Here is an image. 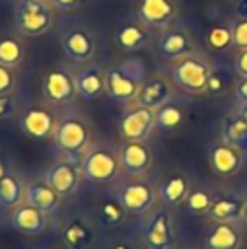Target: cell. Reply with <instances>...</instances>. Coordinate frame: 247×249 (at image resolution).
<instances>
[{
    "label": "cell",
    "instance_id": "obj_1",
    "mask_svg": "<svg viewBox=\"0 0 247 249\" xmlns=\"http://www.w3.org/2000/svg\"><path fill=\"white\" fill-rule=\"evenodd\" d=\"M53 140L54 146L64 156H68V160L80 161L89 146V128L78 117H64L56 123Z\"/></svg>",
    "mask_w": 247,
    "mask_h": 249
},
{
    "label": "cell",
    "instance_id": "obj_2",
    "mask_svg": "<svg viewBox=\"0 0 247 249\" xmlns=\"http://www.w3.org/2000/svg\"><path fill=\"white\" fill-rule=\"evenodd\" d=\"M171 76L173 82L187 93H204L212 76V68L202 56L187 54L177 58V62L171 66Z\"/></svg>",
    "mask_w": 247,
    "mask_h": 249
},
{
    "label": "cell",
    "instance_id": "obj_3",
    "mask_svg": "<svg viewBox=\"0 0 247 249\" xmlns=\"http://www.w3.org/2000/svg\"><path fill=\"white\" fill-rule=\"evenodd\" d=\"M53 12L41 0H19L14 8V23L21 35H45L53 27Z\"/></svg>",
    "mask_w": 247,
    "mask_h": 249
},
{
    "label": "cell",
    "instance_id": "obj_4",
    "mask_svg": "<svg viewBox=\"0 0 247 249\" xmlns=\"http://www.w3.org/2000/svg\"><path fill=\"white\" fill-rule=\"evenodd\" d=\"M140 78L142 70L138 66L123 64V66H111L105 72V93L115 103H126L136 99L140 89Z\"/></svg>",
    "mask_w": 247,
    "mask_h": 249
},
{
    "label": "cell",
    "instance_id": "obj_5",
    "mask_svg": "<svg viewBox=\"0 0 247 249\" xmlns=\"http://www.w3.org/2000/svg\"><path fill=\"white\" fill-rule=\"evenodd\" d=\"M82 177L89 183H107L117 177L121 161L119 156L103 146H95L82 158Z\"/></svg>",
    "mask_w": 247,
    "mask_h": 249
},
{
    "label": "cell",
    "instance_id": "obj_6",
    "mask_svg": "<svg viewBox=\"0 0 247 249\" xmlns=\"http://www.w3.org/2000/svg\"><path fill=\"white\" fill-rule=\"evenodd\" d=\"M43 97L51 103V105H68L74 101V97L78 95L76 89V80L70 72H66L64 68H53L47 72V76L43 78Z\"/></svg>",
    "mask_w": 247,
    "mask_h": 249
},
{
    "label": "cell",
    "instance_id": "obj_7",
    "mask_svg": "<svg viewBox=\"0 0 247 249\" xmlns=\"http://www.w3.org/2000/svg\"><path fill=\"white\" fill-rule=\"evenodd\" d=\"M156 128V113L148 107H134L121 119V136L128 142H142Z\"/></svg>",
    "mask_w": 247,
    "mask_h": 249
},
{
    "label": "cell",
    "instance_id": "obj_8",
    "mask_svg": "<svg viewBox=\"0 0 247 249\" xmlns=\"http://www.w3.org/2000/svg\"><path fill=\"white\" fill-rule=\"evenodd\" d=\"M117 198L128 214H146L156 200V193L150 183L128 181L117 191Z\"/></svg>",
    "mask_w": 247,
    "mask_h": 249
},
{
    "label": "cell",
    "instance_id": "obj_9",
    "mask_svg": "<svg viewBox=\"0 0 247 249\" xmlns=\"http://www.w3.org/2000/svg\"><path fill=\"white\" fill-rule=\"evenodd\" d=\"M144 241L150 249H171L175 243V231L171 216L165 210L154 212L144 224Z\"/></svg>",
    "mask_w": 247,
    "mask_h": 249
},
{
    "label": "cell",
    "instance_id": "obj_10",
    "mask_svg": "<svg viewBox=\"0 0 247 249\" xmlns=\"http://www.w3.org/2000/svg\"><path fill=\"white\" fill-rule=\"evenodd\" d=\"M19 128L25 136L33 140H47L54 134L56 119L51 111L41 107H27L19 115Z\"/></svg>",
    "mask_w": 247,
    "mask_h": 249
},
{
    "label": "cell",
    "instance_id": "obj_11",
    "mask_svg": "<svg viewBox=\"0 0 247 249\" xmlns=\"http://www.w3.org/2000/svg\"><path fill=\"white\" fill-rule=\"evenodd\" d=\"M80 177H82V167L78 165V161H74V160H62V161L54 163L49 169L45 181L60 196H70L78 189Z\"/></svg>",
    "mask_w": 247,
    "mask_h": 249
},
{
    "label": "cell",
    "instance_id": "obj_12",
    "mask_svg": "<svg viewBox=\"0 0 247 249\" xmlns=\"http://www.w3.org/2000/svg\"><path fill=\"white\" fill-rule=\"evenodd\" d=\"M243 152L233 148L228 142H218L208 150V163L210 169L220 177L235 175L243 165Z\"/></svg>",
    "mask_w": 247,
    "mask_h": 249
},
{
    "label": "cell",
    "instance_id": "obj_13",
    "mask_svg": "<svg viewBox=\"0 0 247 249\" xmlns=\"http://www.w3.org/2000/svg\"><path fill=\"white\" fill-rule=\"evenodd\" d=\"M177 16V4L173 0H140L138 21L152 29H163Z\"/></svg>",
    "mask_w": 247,
    "mask_h": 249
},
{
    "label": "cell",
    "instance_id": "obj_14",
    "mask_svg": "<svg viewBox=\"0 0 247 249\" xmlns=\"http://www.w3.org/2000/svg\"><path fill=\"white\" fill-rule=\"evenodd\" d=\"M60 47H62V53L74 62H88L95 53L93 37L89 35V31L82 27H74L66 31L60 39Z\"/></svg>",
    "mask_w": 247,
    "mask_h": 249
},
{
    "label": "cell",
    "instance_id": "obj_15",
    "mask_svg": "<svg viewBox=\"0 0 247 249\" xmlns=\"http://www.w3.org/2000/svg\"><path fill=\"white\" fill-rule=\"evenodd\" d=\"M119 161L126 175L146 173L152 165V152L144 142H124L119 150Z\"/></svg>",
    "mask_w": 247,
    "mask_h": 249
},
{
    "label": "cell",
    "instance_id": "obj_16",
    "mask_svg": "<svg viewBox=\"0 0 247 249\" xmlns=\"http://www.w3.org/2000/svg\"><path fill=\"white\" fill-rule=\"evenodd\" d=\"M10 222L16 231L25 233V235H41L47 230V214L43 210L31 206L29 202L16 206Z\"/></svg>",
    "mask_w": 247,
    "mask_h": 249
},
{
    "label": "cell",
    "instance_id": "obj_17",
    "mask_svg": "<svg viewBox=\"0 0 247 249\" xmlns=\"http://www.w3.org/2000/svg\"><path fill=\"white\" fill-rule=\"evenodd\" d=\"M173 89L171 86L167 84L165 78L161 76H152V78H146L142 84H140V89H138V103L142 107H148L152 111H158L159 107H163L169 97H171Z\"/></svg>",
    "mask_w": 247,
    "mask_h": 249
},
{
    "label": "cell",
    "instance_id": "obj_18",
    "mask_svg": "<svg viewBox=\"0 0 247 249\" xmlns=\"http://www.w3.org/2000/svg\"><path fill=\"white\" fill-rule=\"evenodd\" d=\"M158 53L165 58H181L191 54L193 41L185 29H167L158 37Z\"/></svg>",
    "mask_w": 247,
    "mask_h": 249
},
{
    "label": "cell",
    "instance_id": "obj_19",
    "mask_svg": "<svg viewBox=\"0 0 247 249\" xmlns=\"http://www.w3.org/2000/svg\"><path fill=\"white\" fill-rule=\"evenodd\" d=\"M93 228L84 218H72L62 226L60 239L66 245V249H89L93 243Z\"/></svg>",
    "mask_w": 247,
    "mask_h": 249
},
{
    "label": "cell",
    "instance_id": "obj_20",
    "mask_svg": "<svg viewBox=\"0 0 247 249\" xmlns=\"http://www.w3.org/2000/svg\"><path fill=\"white\" fill-rule=\"evenodd\" d=\"M74 80H76L78 95L84 101H93L99 95H103V91H105V74H101V70L93 64L84 66L74 76Z\"/></svg>",
    "mask_w": 247,
    "mask_h": 249
},
{
    "label": "cell",
    "instance_id": "obj_21",
    "mask_svg": "<svg viewBox=\"0 0 247 249\" xmlns=\"http://www.w3.org/2000/svg\"><path fill=\"white\" fill-rule=\"evenodd\" d=\"M243 206H245V198H241L237 195H231V193H226V195H220L212 200V206H210L208 214L214 222L235 224L243 216Z\"/></svg>",
    "mask_w": 247,
    "mask_h": 249
},
{
    "label": "cell",
    "instance_id": "obj_22",
    "mask_svg": "<svg viewBox=\"0 0 247 249\" xmlns=\"http://www.w3.org/2000/svg\"><path fill=\"white\" fill-rule=\"evenodd\" d=\"M25 202L31 206L43 210L45 214H51L60 204V195L47 183V181H31L25 187Z\"/></svg>",
    "mask_w": 247,
    "mask_h": 249
},
{
    "label": "cell",
    "instance_id": "obj_23",
    "mask_svg": "<svg viewBox=\"0 0 247 249\" xmlns=\"http://www.w3.org/2000/svg\"><path fill=\"white\" fill-rule=\"evenodd\" d=\"M204 247L206 249H239L241 231L235 228V224L216 222L204 237Z\"/></svg>",
    "mask_w": 247,
    "mask_h": 249
},
{
    "label": "cell",
    "instance_id": "obj_24",
    "mask_svg": "<svg viewBox=\"0 0 247 249\" xmlns=\"http://www.w3.org/2000/svg\"><path fill=\"white\" fill-rule=\"evenodd\" d=\"M148 39H150V33L144 23H124L113 35L115 45L124 53H134L142 49L148 43Z\"/></svg>",
    "mask_w": 247,
    "mask_h": 249
},
{
    "label": "cell",
    "instance_id": "obj_25",
    "mask_svg": "<svg viewBox=\"0 0 247 249\" xmlns=\"http://www.w3.org/2000/svg\"><path fill=\"white\" fill-rule=\"evenodd\" d=\"M189 193H191L189 179L185 175H181V173H173V175H169L161 183L158 195H159V200L165 206H177V204H181V202L187 200Z\"/></svg>",
    "mask_w": 247,
    "mask_h": 249
},
{
    "label": "cell",
    "instance_id": "obj_26",
    "mask_svg": "<svg viewBox=\"0 0 247 249\" xmlns=\"http://www.w3.org/2000/svg\"><path fill=\"white\" fill-rule=\"evenodd\" d=\"M222 136H224V142L231 144L239 152H247V121L239 113L229 115L224 121Z\"/></svg>",
    "mask_w": 247,
    "mask_h": 249
},
{
    "label": "cell",
    "instance_id": "obj_27",
    "mask_svg": "<svg viewBox=\"0 0 247 249\" xmlns=\"http://www.w3.org/2000/svg\"><path fill=\"white\" fill-rule=\"evenodd\" d=\"M25 198V187L19 177L14 173H6L0 179V206L2 208H16Z\"/></svg>",
    "mask_w": 247,
    "mask_h": 249
},
{
    "label": "cell",
    "instance_id": "obj_28",
    "mask_svg": "<svg viewBox=\"0 0 247 249\" xmlns=\"http://www.w3.org/2000/svg\"><path fill=\"white\" fill-rule=\"evenodd\" d=\"M126 210L124 206L119 202V198H107L99 204V222L103 228H117L124 222L126 218Z\"/></svg>",
    "mask_w": 247,
    "mask_h": 249
},
{
    "label": "cell",
    "instance_id": "obj_29",
    "mask_svg": "<svg viewBox=\"0 0 247 249\" xmlns=\"http://www.w3.org/2000/svg\"><path fill=\"white\" fill-rule=\"evenodd\" d=\"M23 45L19 43V39L12 37V35H4L0 37V64L14 68L23 60Z\"/></svg>",
    "mask_w": 247,
    "mask_h": 249
},
{
    "label": "cell",
    "instance_id": "obj_30",
    "mask_svg": "<svg viewBox=\"0 0 247 249\" xmlns=\"http://www.w3.org/2000/svg\"><path fill=\"white\" fill-rule=\"evenodd\" d=\"M181 121H183V113H181V109L177 105L165 103L163 107H159L156 111V128L158 130H163V132L165 130H173V128H177L181 124Z\"/></svg>",
    "mask_w": 247,
    "mask_h": 249
},
{
    "label": "cell",
    "instance_id": "obj_31",
    "mask_svg": "<svg viewBox=\"0 0 247 249\" xmlns=\"http://www.w3.org/2000/svg\"><path fill=\"white\" fill-rule=\"evenodd\" d=\"M206 43L210 49L214 51H226L229 45H233V33L231 27H228L226 23H218L212 25L206 33Z\"/></svg>",
    "mask_w": 247,
    "mask_h": 249
},
{
    "label": "cell",
    "instance_id": "obj_32",
    "mask_svg": "<svg viewBox=\"0 0 247 249\" xmlns=\"http://www.w3.org/2000/svg\"><path fill=\"white\" fill-rule=\"evenodd\" d=\"M212 200H214L212 193H208L204 189H193L185 202H187V210L191 214H206L212 206Z\"/></svg>",
    "mask_w": 247,
    "mask_h": 249
},
{
    "label": "cell",
    "instance_id": "obj_33",
    "mask_svg": "<svg viewBox=\"0 0 247 249\" xmlns=\"http://www.w3.org/2000/svg\"><path fill=\"white\" fill-rule=\"evenodd\" d=\"M233 33V45L239 49H247V18H241L231 27Z\"/></svg>",
    "mask_w": 247,
    "mask_h": 249
},
{
    "label": "cell",
    "instance_id": "obj_34",
    "mask_svg": "<svg viewBox=\"0 0 247 249\" xmlns=\"http://www.w3.org/2000/svg\"><path fill=\"white\" fill-rule=\"evenodd\" d=\"M14 82H16V78H14L12 68L0 64V95L2 93H10L12 88H14Z\"/></svg>",
    "mask_w": 247,
    "mask_h": 249
},
{
    "label": "cell",
    "instance_id": "obj_35",
    "mask_svg": "<svg viewBox=\"0 0 247 249\" xmlns=\"http://www.w3.org/2000/svg\"><path fill=\"white\" fill-rule=\"evenodd\" d=\"M16 111V101L10 93H2L0 95V121L2 119H10Z\"/></svg>",
    "mask_w": 247,
    "mask_h": 249
},
{
    "label": "cell",
    "instance_id": "obj_36",
    "mask_svg": "<svg viewBox=\"0 0 247 249\" xmlns=\"http://www.w3.org/2000/svg\"><path fill=\"white\" fill-rule=\"evenodd\" d=\"M233 70L239 78H247V49H239L233 58Z\"/></svg>",
    "mask_w": 247,
    "mask_h": 249
},
{
    "label": "cell",
    "instance_id": "obj_37",
    "mask_svg": "<svg viewBox=\"0 0 247 249\" xmlns=\"http://www.w3.org/2000/svg\"><path fill=\"white\" fill-rule=\"evenodd\" d=\"M222 89H224V82L220 80V76L212 74V76H210V80H208V88H206V91H208V93H212V95H216V93H220Z\"/></svg>",
    "mask_w": 247,
    "mask_h": 249
},
{
    "label": "cell",
    "instance_id": "obj_38",
    "mask_svg": "<svg viewBox=\"0 0 247 249\" xmlns=\"http://www.w3.org/2000/svg\"><path fill=\"white\" fill-rule=\"evenodd\" d=\"M235 97L241 103H247V78H239V82L235 84Z\"/></svg>",
    "mask_w": 247,
    "mask_h": 249
},
{
    "label": "cell",
    "instance_id": "obj_39",
    "mask_svg": "<svg viewBox=\"0 0 247 249\" xmlns=\"http://www.w3.org/2000/svg\"><path fill=\"white\" fill-rule=\"evenodd\" d=\"M54 8L58 10H74L76 6H80L84 0H51Z\"/></svg>",
    "mask_w": 247,
    "mask_h": 249
},
{
    "label": "cell",
    "instance_id": "obj_40",
    "mask_svg": "<svg viewBox=\"0 0 247 249\" xmlns=\"http://www.w3.org/2000/svg\"><path fill=\"white\" fill-rule=\"evenodd\" d=\"M109 249H134V247L128 241H115L113 245H109Z\"/></svg>",
    "mask_w": 247,
    "mask_h": 249
},
{
    "label": "cell",
    "instance_id": "obj_41",
    "mask_svg": "<svg viewBox=\"0 0 247 249\" xmlns=\"http://www.w3.org/2000/svg\"><path fill=\"white\" fill-rule=\"evenodd\" d=\"M6 173H8V171H6V163H4L2 160H0V179H2V177H4Z\"/></svg>",
    "mask_w": 247,
    "mask_h": 249
},
{
    "label": "cell",
    "instance_id": "obj_42",
    "mask_svg": "<svg viewBox=\"0 0 247 249\" xmlns=\"http://www.w3.org/2000/svg\"><path fill=\"white\" fill-rule=\"evenodd\" d=\"M239 115H241V117L247 121V103H243V107L239 109Z\"/></svg>",
    "mask_w": 247,
    "mask_h": 249
},
{
    "label": "cell",
    "instance_id": "obj_43",
    "mask_svg": "<svg viewBox=\"0 0 247 249\" xmlns=\"http://www.w3.org/2000/svg\"><path fill=\"white\" fill-rule=\"evenodd\" d=\"M241 220L247 224V198H245V206H243V216H241Z\"/></svg>",
    "mask_w": 247,
    "mask_h": 249
},
{
    "label": "cell",
    "instance_id": "obj_44",
    "mask_svg": "<svg viewBox=\"0 0 247 249\" xmlns=\"http://www.w3.org/2000/svg\"><path fill=\"white\" fill-rule=\"evenodd\" d=\"M41 2H45V0H41Z\"/></svg>",
    "mask_w": 247,
    "mask_h": 249
}]
</instances>
